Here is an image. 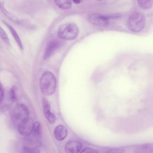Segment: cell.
<instances>
[{
    "mask_svg": "<svg viewBox=\"0 0 153 153\" xmlns=\"http://www.w3.org/2000/svg\"><path fill=\"white\" fill-rule=\"evenodd\" d=\"M40 87L42 93L46 96L53 94L56 86V80L51 72L47 71L44 72L40 79Z\"/></svg>",
    "mask_w": 153,
    "mask_h": 153,
    "instance_id": "6da1fadb",
    "label": "cell"
},
{
    "mask_svg": "<svg viewBox=\"0 0 153 153\" xmlns=\"http://www.w3.org/2000/svg\"><path fill=\"white\" fill-rule=\"evenodd\" d=\"M146 23L144 15L138 11H134L129 16L127 22L128 28L131 31L138 32L144 28Z\"/></svg>",
    "mask_w": 153,
    "mask_h": 153,
    "instance_id": "7a4b0ae2",
    "label": "cell"
},
{
    "mask_svg": "<svg viewBox=\"0 0 153 153\" xmlns=\"http://www.w3.org/2000/svg\"><path fill=\"white\" fill-rule=\"evenodd\" d=\"M79 30L77 25L73 23H69L61 25L58 31V36L66 40L75 39L78 35Z\"/></svg>",
    "mask_w": 153,
    "mask_h": 153,
    "instance_id": "3957f363",
    "label": "cell"
},
{
    "mask_svg": "<svg viewBox=\"0 0 153 153\" xmlns=\"http://www.w3.org/2000/svg\"><path fill=\"white\" fill-rule=\"evenodd\" d=\"M29 111L27 107L22 104L17 105L11 113V117L13 122L19 124L24 119L29 117Z\"/></svg>",
    "mask_w": 153,
    "mask_h": 153,
    "instance_id": "277c9868",
    "label": "cell"
},
{
    "mask_svg": "<svg viewBox=\"0 0 153 153\" xmlns=\"http://www.w3.org/2000/svg\"><path fill=\"white\" fill-rule=\"evenodd\" d=\"M34 123L30 118L28 117L22 121L18 126L19 132L24 136H28L32 132Z\"/></svg>",
    "mask_w": 153,
    "mask_h": 153,
    "instance_id": "5b68a950",
    "label": "cell"
},
{
    "mask_svg": "<svg viewBox=\"0 0 153 153\" xmlns=\"http://www.w3.org/2000/svg\"><path fill=\"white\" fill-rule=\"evenodd\" d=\"M109 17L98 13L90 15L89 17L90 22L96 25L105 26L109 23Z\"/></svg>",
    "mask_w": 153,
    "mask_h": 153,
    "instance_id": "8992f818",
    "label": "cell"
},
{
    "mask_svg": "<svg viewBox=\"0 0 153 153\" xmlns=\"http://www.w3.org/2000/svg\"><path fill=\"white\" fill-rule=\"evenodd\" d=\"M82 147V144L80 141L72 140L67 143L65 149L66 153H79Z\"/></svg>",
    "mask_w": 153,
    "mask_h": 153,
    "instance_id": "52a82bcc",
    "label": "cell"
},
{
    "mask_svg": "<svg viewBox=\"0 0 153 153\" xmlns=\"http://www.w3.org/2000/svg\"><path fill=\"white\" fill-rule=\"evenodd\" d=\"M59 46V43L57 41H53L49 42L46 48L43 56L44 59L46 60L50 57Z\"/></svg>",
    "mask_w": 153,
    "mask_h": 153,
    "instance_id": "ba28073f",
    "label": "cell"
},
{
    "mask_svg": "<svg viewBox=\"0 0 153 153\" xmlns=\"http://www.w3.org/2000/svg\"><path fill=\"white\" fill-rule=\"evenodd\" d=\"M54 134L55 137L57 140L61 141L66 137L68 134V131L63 126L59 125L55 128Z\"/></svg>",
    "mask_w": 153,
    "mask_h": 153,
    "instance_id": "9c48e42d",
    "label": "cell"
},
{
    "mask_svg": "<svg viewBox=\"0 0 153 153\" xmlns=\"http://www.w3.org/2000/svg\"><path fill=\"white\" fill-rule=\"evenodd\" d=\"M135 153H153V145L145 144L138 146L135 150Z\"/></svg>",
    "mask_w": 153,
    "mask_h": 153,
    "instance_id": "30bf717a",
    "label": "cell"
},
{
    "mask_svg": "<svg viewBox=\"0 0 153 153\" xmlns=\"http://www.w3.org/2000/svg\"><path fill=\"white\" fill-rule=\"evenodd\" d=\"M56 5L62 9H68L72 5V1L70 0H57L55 1Z\"/></svg>",
    "mask_w": 153,
    "mask_h": 153,
    "instance_id": "8fae6325",
    "label": "cell"
},
{
    "mask_svg": "<svg viewBox=\"0 0 153 153\" xmlns=\"http://www.w3.org/2000/svg\"><path fill=\"white\" fill-rule=\"evenodd\" d=\"M4 23L8 28L10 30L12 34L13 35V36L17 42V43L18 44L20 49L21 50L23 49V47L22 42L16 31L14 29V28L9 24L5 22H4Z\"/></svg>",
    "mask_w": 153,
    "mask_h": 153,
    "instance_id": "7c38bea8",
    "label": "cell"
},
{
    "mask_svg": "<svg viewBox=\"0 0 153 153\" xmlns=\"http://www.w3.org/2000/svg\"><path fill=\"white\" fill-rule=\"evenodd\" d=\"M139 6L141 8L147 9L151 8L153 5L152 0H140L137 1Z\"/></svg>",
    "mask_w": 153,
    "mask_h": 153,
    "instance_id": "4fadbf2b",
    "label": "cell"
},
{
    "mask_svg": "<svg viewBox=\"0 0 153 153\" xmlns=\"http://www.w3.org/2000/svg\"><path fill=\"white\" fill-rule=\"evenodd\" d=\"M41 129L40 123L38 121L35 122L34 123L31 134H33L35 136H39L40 134Z\"/></svg>",
    "mask_w": 153,
    "mask_h": 153,
    "instance_id": "5bb4252c",
    "label": "cell"
},
{
    "mask_svg": "<svg viewBox=\"0 0 153 153\" xmlns=\"http://www.w3.org/2000/svg\"><path fill=\"white\" fill-rule=\"evenodd\" d=\"M18 88L15 86L12 87L10 91V100L13 101H15L17 98Z\"/></svg>",
    "mask_w": 153,
    "mask_h": 153,
    "instance_id": "9a60e30c",
    "label": "cell"
},
{
    "mask_svg": "<svg viewBox=\"0 0 153 153\" xmlns=\"http://www.w3.org/2000/svg\"><path fill=\"white\" fill-rule=\"evenodd\" d=\"M42 104L43 111L45 116L51 112L50 105L47 100L45 98L43 99Z\"/></svg>",
    "mask_w": 153,
    "mask_h": 153,
    "instance_id": "2e32d148",
    "label": "cell"
},
{
    "mask_svg": "<svg viewBox=\"0 0 153 153\" xmlns=\"http://www.w3.org/2000/svg\"><path fill=\"white\" fill-rule=\"evenodd\" d=\"M0 35L4 42L8 45H10L9 39L4 31L1 27L0 28Z\"/></svg>",
    "mask_w": 153,
    "mask_h": 153,
    "instance_id": "e0dca14e",
    "label": "cell"
},
{
    "mask_svg": "<svg viewBox=\"0 0 153 153\" xmlns=\"http://www.w3.org/2000/svg\"><path fill=\"white\" fill-rule=\"evenodd\" d=\"M23 151L24 153H40L39 150L36 147H24Z\"/></svg>",
    "mask_w": 153,
    "mask_h": 153,
    "instance_id": "ac0fdd59",
    "label": "cell"
},
{
    "mask_svg": "<svg viewBox=\"0 0 153 153\" xmlns=\"http://www.w3.org/2000/svg\"><path fill=\"white\" fill-rule=\"evenodd\" d=\"M49 122L51 124L54 123L56 120L55 115L52 112L45 116Z\"/></svg>",
    "mask_w": 153,
    "mask_h": 153,
    "instance_id": "d6986e66",
    "label": "cell"
},
{
    "mask_svg": "<svg viewBox=\"0 0 153 153\" xmlns=\"http://www.w3.org/2000/svg\"><path fill=\"white\" fill-rule=\"evenodd\" d=\"M80 153H98V152L95 149L88 148L83 149Z\"/></svg>",
    "mask_w": 153,
    "mask_h": 153,
    "instance_id": "ffe728a7",
    "label": "cell"
},
{
    "mask_svg": "<svg viewBox=\"0 0 153 153\" xmlns=\"http://www.w3.org/2000/svg\"><path fill=\"white\" fill-rule=\"evenodd\" d=\"M106 153H125V152L122 149L116 148L111 149L108 151Z\"/></svg>",
    "mask_w": 153,
    "mask_h": 153,
    "instance_id": "44dd1931",
    "label": "cell"
},
{
    "mask_svg": "<svg viewBox=\"0 0 153 153\" xmlns=\"http://www.w3.org/2000/svg\"><path fill=\"white\" fill-rule=\"evenodd\" d=\"M0 102H1V101L3 100L4 98V89L1 83L0 84Z\"/></svg>",
    "mask_w": 153,
    "mask_h": 153,
    "instance_id": "7402d4cb",
    "label": "cell"
},
{
    "mask_svg": "<svg viewBox=\"0 0 153 153\" xmlns=\"http://www.w3.org/2000/svg\"><path fill=\"white\" fill-rule=\"evenodd\" d=\"M73 1L75 4H78L81 1L79 0H74Z\"/></svg>",
    "mask_w": 153,
    "mask_h": 153,
    "instance_id": "603a6c76",
    "label": "cell"
}]
</instances>
